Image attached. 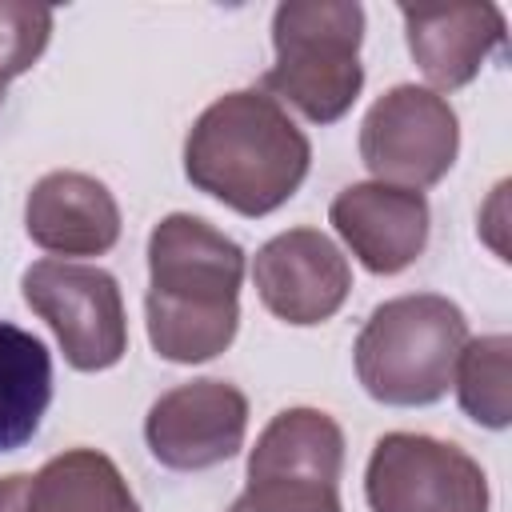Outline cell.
<instances>
[{"label": "cell", "instance_id": "6da1fadb", "mask_svg": "<svg viewBox=\"0 0 512 512\" xmlns=\"http://www.w3.org/2000/svg\"><path fill=\"white\" fill-rule=\"evenodd\" d=\"M244 248L192 212L148 232V344L172 364L220 356L240 328Z\"/></svg>", "mask_w": 512, "mask_h": 512}, {"label": "cell", "instance_id": "7a4b0ae2", "mask_svg": "<svg viewBox=\"0 0 512 512\" xmlns=\"http://www.w3.org/2000/svg\"><path fill=\"white\" fill-rule=\"evenodd\" d=\"M312 144L296 120L260 88L212 100L184 136V176L240 216H268L296 196Z\"/></svg>", "mask_w": 512, "mask_h": 512}, {"label": "cell", "instance_id": "3957f363", "mask_svg": "<svg viewBox=\"0 0 512 512\" xmlns=\"http://www.w3.org/2000/svg\"><path fill=\"white\" fill-rule=\"evenodd\" d=\"M464 344L468 320L460 304L436 292H412L372 308L352 360L372 400L388 408H424L452 388Z\"/></svg>", "mask_w": 512, "mask_h": 512}, {"label": "cell", "instance_id": "277c9868", "mask_svg": "<svg viewBox=\"0 0 512 512\" xmlns=\"http://www.w3.org/2000/svg\"><path fill=\"white\" fill-rule=\"evenodd\" d=\"M364 8L356 0H284L272 12L276 64L260 92L288 100L312 124H336L364 88Z\"/></svg>", "mask_w": 512, "mask_h": 512}, {"label": "cell", "instance_id": "5b68a950", "mask_svg": "<svg viewBox=\"0 0 512 512\" xmlns=\"http://www.w3.org/2000/svg\"><path fill=\"white\" fill-rule=\"evenodd\" d=\"M344 432L320 408L276 412L248 456V484L228 512H344Z\"/></svg>", "mask_w": 512, "mask_h": 512}, {"label": "cell", "instance_id": "8992f818", "mask_svg": "<svg viewBox=\"0 0 512 512\" xmlns=\"http://www.w3.org/2000/svg\"><path fill=\"white\" fill-rule=\"evenodd\" d=\"M24 304L48 320L76 372H104L128 352L124 296L112 272L72 260H36L20 276Z\"/></svg>", "mask_w": 512, "mask_h": 512}, {"label": "cell", "instance_id": "52a82bcc", "mask_svg": "<svg viewBox=\"0 0 512 512\" xmlns=\"http://www.w3.org/2000/svg\"><path fill=\"white\" fill-rule=\"evenodd\" d=\"M460 152V120L452 104L420 84L388 88L360 124V160L380 184L432 188Z\"/></svg>", "mask_w": 512, "mask_h": 512}, {"label": "cell", "instance_id": "ba28073f", "mask_svg": "<svg viewBox=\"0 0 512 512\" xmlns=\"http://www.w3.org/2000/svg\"><path fill=\"white\" fill-rule=\"evenodd\" d=\"M364 496L372 512H488V476L452 440L388 432L372 444Z\"/></svg>", "mask_w": 512, "mask_h": 512}, {"label": "cell", "instance_id": "9c48e42d", "mask_svg": "<svg viewBox=\"0 0 512 512\" xmlns=\"http://www.w3.org/2000/svg\"><path fill=\"white\" fill-rule=\"evenodd\" d=\"M248 396L228 380H188L168 388L144 416L148 452L172 472H200L244 448Z\"/></svg>", "mask_w": 512, "mask_h": 512}, {"label": "cell", "instance_id": "30bf717a", "mask_svg": "<svg viewBox=\"0 0 512 512\" xmlns=\"http://www.w3.org/2000/svg\"><path fill=\"white\" fill-rule=\"evenodd\" d=\"M252 284L276 320L312 328L344 308L352 292V268L320 228H288L260 244L252 260Z\"/></svg>", "mask_w": 512, "mask_h": 512}, {"label": "cell", "instance_id": "8fae6325", "mask_svg": "<svg viewBox=\"0 0 512 512\" xmlns=\"http://www.w3.org/2000/svg\"><path fill=\"white\" fill-rule=\"evenodd\" d=\"M328 220L368 272L396 276L420 260V252L428 244L432 212H428L424 192L364 180V184H348L332 196Z\"/></svg>", "mask_w": 512, "mask_h": 512}, {"label": "cell", "instance_id": "7c38bea8", "mask_svg": "<svg viewBox=\"0 0 512 512\" xmlns=\"http://www.w3.org/2000/svg\"><path fill=\"white\" fill-rule=\"evenodd\" d=\"M400 20L432 92L472 84L488 56L504 48V12L496 4H400Z\"/></svg>", "mask_w": 512, "mask_h": 512}, {"label": "cell", "instance_id": "4fadbf2b", "mask_svg": "<svg viewBox=\"0 0 512 512\" xmlns=\"http://www.w3.org/2000/svg\"><path fill=\"white\" fill-rule=\"evenodd\" d=\"M24 232L56 256H104L120 240V204L88 172H48L24 200Z\"/></svg>", "mask_w": 512, "mask_h": 512}, {"label": "cell", "instance_id": "5bb4252c", "mask_svg": "<svg viewBox=\"0 0 512 512\" xmlns=\"http://www.w3.org/2000/svg\"><path fill=\"white\" fill-rule=\"evenodd\" d=\"M24 512H140V504L112 456L68 448L28 480Z\"/></svg>", "mask_w": 512, "mask_h": 512}, {"label": "cell", "instance_id": "9a60e30c", "mask_svg": "<svg viewBox=\"0 0 512 512\" xmlns=\"http://www.w3.org/2000/svg\"><path fill=\"white\" fill-rule=\"evenodd\" d=\"M52 404V356L40 336L0 320V452L24 448Z\"/></svg>", "mask_w": 512, "mask_h": 512}, {"label": "cell", "instance_id": "2e32d148", "mask_svg": "<svg viewBox=\"0 0 512 512\" xmlns=\"http://www.w3.org/2000/svg\"><path fill=\"white\" fill-rule=\"evenodd\" d=\"M456 396L468 420L508 428L512 420V340L504 332L468 340L456 360Z\"/></svg>", "mask_w": 512, "mask_h": 512}, {"label": "cell", "instance_id": "e0dca14e", "mask_svg": "<svg viewBox=\"0 0 512 512\" xmlns=\"http://www.w3.org/2000/svg\"><path fill=\"white\" fill-rule=\"evenodd\" d=\"M52 8L24 4V0H0V92L8 80L24 76L52 40Z\"/></svg>", "mask_w": 512, "mask_h": 512}, {"label": "cell", "instance_id": "ac0fdd59", "mask_svg": "<svg viewBox=\"0 0 512 512\" xmlns=\"http://www.w3.org/2000/svg\"><path fill=\"white\" fill-rule=\"evenodd\" d=\"M28 472H12L0 476V512H24V496H28Z\"/></svg>", "mask_w": 512, "mask_h": 512}, {"label": "cell", "instance_id": "d6986e66", "mask_svg": "<svg viewBox=\"0 0 512 512\" xmlns=\"http://www.w3.org/2000/svg\"><path fill=\"white\" fill-rule=\"evenodd\" d=\"M0 104H4V92H0Z\"/></svg>", "mask_w": 512, "mask_h": 512}]
</instances>
